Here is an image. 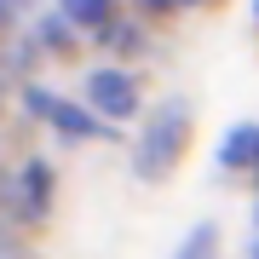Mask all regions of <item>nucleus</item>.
I'll return each instance as SVG.
<instances>
[{"instance_id": "nucleus-1", "label": "nucleus", "mask_w": 259, "mask_h": 259, "mask_svg": "<svg viewBox=\"0 0 259 259\" xmlns=\"http://www.w3.org/2000/svg\"><path fill=\"white\" fill-rule=\"evenodd\" d=\"M190 150V104L185 98H167L156 115H150L144 139H139V156H133V173L139 179H167L179 167V156Z\"/></svg>"}, {"instance_id": "nucleus-2", "label": "nucleus", "mask_w": 259, "mask_h": 259, "mask_svg": "<svg viewBox=\"0 0 259 259\" xmlns=\"http://www.w3.org/2000/svg\"><path fill=\"white\" fill-rule=\"evenodd\" d=\"M23 104H29V115H40V121L58 133V139H64V144H93V139H110V133H115L110 121H98L87 104L52 98L47 87H29V93H23Z\"/></svg>"}, {"instance_id": "nucleus-3", "label": "nucleus", "mask_w": 259, "mask_h": 259, "mask_svg": "<svg viewBox=\"0 0 259 259\" xmlns=\"http://www.w3.org/2000/svg\"><path fill=\"white\" fill-rule=\"evenodd\" d=\"M139 104H144V87H139V75L133 69H121V64H104L87 75V110H93L98 121H133L139 115Z\"/></svg>"}, {"instance_id": "nucleus-4", "label": "nucleus", "mask_w": 259, "mask_h": 259, "mask_svg": "<svg viewBox=\"0 0 259 259\" xmlns=\"http://www.w3.org/2000/svg\"><path fill=\"white\" fill-rule=\"evenodd\" d=\"M12 207L23 219H47L52 213V167L47 161H23L18 179H12Z\"/></svg>"}, {"instance_id": "nucleus-5", "label": "nucleus", "mask_w": 259, "mask_h": 259, "mask_svg": "<svg viewBox=\"0 0 259 259\" xmlns=\"http://www.w3.org/2000/svg\"><path fill=\"white\" fill-rule=\"evenodd\" d=\"M219 173H253L259 179V121H236L219 139Z\"/></svg>"}, {"instance_id": "nucleus-6", "label": "nucleus", "mask_w": 259, "mask_h": 259, "mask_svg": "<svg viewBox=\"0 0 259 259\" xmlns=\"http://www.w3.org/2000/svg\"><path fill=\"white\" fill-rule=\"evenodd\" d=\"M58 12L75 23V29H87V35H104L121 12H115V0H58Z\"/></svg>"}, {"instance_id": "nucleus-7", "label": "nucleus", "mask_w": 259, "mask_h": 259, "mask_svg": "<svg viewBox=\"0 0 259 259\" xmlns=\"http://www.w3.org/2000/svg\"><path fill=\"white\" fill-rule=\"evenodd\" d=\"M35 40L47 52H58V58H69L75 52V23L64 18V12H52V18H40V29H35Z\"/></svg>"}, {"instance_id": "nucleus-8", "label": "nucleus", "mask_w": 259, "mask_h": 259, "mask_svg": "<svg viewBox=\"0 0 259 259\" xmlns=\"http://www.w3.org/2000/svg\"><path fill=\"white\" fill-rule=\"evenodd\" d=\"M173 259H219V225L202 219L185 242H179V253H173Z\"/></svg>"}, {"instance_id": "nucleus-9", "label": "nucleus", "mask_w": 259, "mask_h": 259, "mask_svg": "<svg viewBox=\"0 0 259 259\" xmlns=\"http://www.w3.org/2000/svg\"><path fill=\"white\" fill-rule=\"evenodd\" d=\"M98 40H104V47H110V52H139V47H144V35H139V23H127V18H115V23L104 29Z\"/></svg>"}, {"instance_id": "nucleus-10", "label": "nucleus", "mask_w": 259, "mask_h": 259, "mask_svg": "<svg viewBox=\"0 0 259 259\" xmlns=\"http://www.w3.org/2000/svg\"><path fill=\"white\" fill-rule=\"evenodd\" d=\"M133 6H139V18H179V12L202 6V0H133Z\"/></svg>"}, {"instance_id": "nucleus-11", "label": "nucleus", "mask_w": 259, "mask_h": 259, "mask_svg": "<svg viewBox=\"0 0 259 259\" xmlns=\"http://www.w3.org/2000/svg\"><path fill=\"white\" fill-rule=\"evenodd\" d=\"M6 6H12V0H0V18H6Z\"/></svg>"}, {"instance_id": "nucleus-12", "label": "nucleus", "mask_w": 259, "mask_h": 259, "mask_svg": "<svg viewBox=\"0 0 259 259\" xmlns=\"http://www.w3.org/2000/svg\"><path fill=\"white\" fill-rule=\"evenodd\" d=\"M253 23H259V0H253Z\"/></svg>"}, {"instance_id": "nucleus-13", "label": "nucleus", "mask_w": 259, "mask_h": 259, "mask_svg": "<svg viewBox=\"0 0 259 259\" xmlns=\"http://www.w3.org/2000/svg\"><path fill=\"white\" fill-rule=\"evenodd\" d=\"M253 259H259V248H253Z\"/></svg>"}]
</instances>
